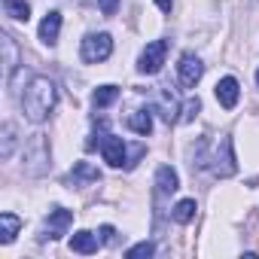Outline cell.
I'll return each mask as SVG.
<instances>
[{
    "label": "cell",
    "instance_id": "6da1fadb",
    "mask_svg": "<svg viewBox=\"0 0 259 259\" xmlns=\"http://www.w3.org/2000/svg\"><path fill=\"white\" fill-rule=\"evenodd\" d=\"M55 104H58V89H55V82L46 79V76H34V79L28 82L25 95H22V110H25V116H28L31 122H43V119H49V113L55 110Z\"/></svg>",
    "mask_w": 259,
    "mask_h": 259
},
{
    "label": "cell",
    "instance_id": "7a4b0ae2",
    "mask_svg": "<svg viewBox=\"0 0 259 259\" xmlns=\"http://www.w3.org/2000/svg\"><path fill=\"white\" fill-rule=\"evenodd\" d=\"M25 171L31 177H43L49 171V144L43 135H34L25 144Z\"/></svg>",
    "mask_w": 259,
    "mask_h": 259
},
{
    "label": "cell",
    "instance_id": "3957f363",
    "mask_svg": "<svg viewBox=\"0 0 259 259\" xmlns=\"http://www.w3.org/2000/svg\"><path fill=\"white\" fill-rule=\"evenodd\" d=\"M79 55H82V61L85 64H101V61H107L110 55H113V37L110 34H89L85 40H82V46H79Z\"/></svg>",
    "mask_w": 259,
    "mask_h": 259
},
{
    "label": "cell",
    "instance_id": "277c9868",
    "mask_svg": "<svg viewBox=\"0 0 259 259\" xmlns=\"http://www.w3.org/2000/svg\"><path fill=\"white\" fill-rule=\"evenodd\" d=\"M210 171H213L217 177H232V174L238 171L235 144H232V138H229V135H226V138L217 144V150H213V159H210Z\"/></svg>",
    "mask_w": 259,
    "mask_h": 259
},
{
    "label": "cell",
    "instance_id": "5b68a950",
    "mask_svg": "<svg viewBox=\"0 0 259 259\" xmlns=\"http://www.w3.org/2000/svg\"><path fill=\"white\" fill-rule=\"evenodd\" d=\"M165 55H168V43H165V40H153V43H147V49H144L141 58H138V70L147 73V76L159 73L162 64H165Z\"/></svg>",
    "mask_w": 259,
    "mask_h": 259
},
{
    "label": "cell",
    "instance_id": "8992f818",
    "mask_svg": "<svg viewBox=\"0 0 259 259\" xmlns=\"http://www.w3.org/2000/svg\"><path fill=\"white\" fill-rule=\"evenodd\" d=\"M101 156H104V162H107L110 168H125V165H128V147H125V141L116 138V135H107V138L101 141Z\"/></svg>",
    "mask_w": 259,
    "mask_h": 259
},
{
    "label": "cell",
    "instance_id": "52a82bcc",
    "mask_svg": "<svg viewBox=\"0 0 259 259\" xmlns=\"http://www.w3.org/2000/svg\"><path fill=\"white\" fill-rule=\"evenodd\" d=\"M201 73H204L201 58L192 55V52H183V55H180V64H177V76H180V82H183L186 89H195L198 79H201Z\"/></svg>",
    "mask_w": 259,
    "mask_h": 259
},
{
    "label": "cell",
    "instance_id": "ba28073f",
    "mask_svg": "<svg viewBox=\"0 0 259 259\" xmlns=\"http://www.w3.org/2000/svg\"><path fill=\"white\" fill-rule=\"evenodd\" d=\"M70 223H73V213L70 210H64V207H55V210H49V220H46V238H61L67 229H70Z\"/></svg>",
    "mask_w": 259,
    "mask_h": 259
},
{
    "label": "cell",
    "instance_id": "9c48e42d",
    "mask_svg": "<svg viewBox=\"0 0 259 259\" xmlns=\"http://www.w3.org/2000/svg\"><path fill=\"white\" fill-rule=\"evenodd\" d=\"M238 98H241V85H238V79H235V76H223V79L217 82V101H220V107L232 110V107L238 104Z\"/></svg>",
    "mask_w": 259,
    "mask_h": 259
},
{
    "label": "cell",
    "instance_id": "30bf717a",
    "mask_svg": "<svg viewBox=\"0 0 259 259\" xmlns=\"http://www.w3.org/2000/svg\"><path fill=\"white\" fill-rule=\"evenodd\" d=\"M156 110L162 113V119H165L168 125H171V122H177V113H180V107H177V98H174V92H171L168 85H162V89H159Z\"/></svg>",
    "mask_w": 259,
    "mask_h": 259
},
{
    "label": "cell",
    "instance_id": "8fae6325",
    "mask_svg": "<svg viewBox=\"0 0 259 259\" xmlns=\"http://www.w3.org/2000/svg\"><path fill=\"white\" fill-rule=\"evenodd\" d=\"M58 34H61V13H46V19L40 22V40L46 46H55L58 43Z\"/></svg>",
    "mask_w": 259,
    "mask_h": 259
},
{
    "label": "cell",
    "instance_id": "7c38bea8",
    "mask_svg": "<svg viewBox=\"0 0 259 259\" xmlns=\"http://www.w3.org/2000/svg\"><path fill=\"white\" fill-rule=\"evenodd\" d=\"M156 189H159V195H174L180 189V177L171 165H162L156 171Z\"/></svg>",
    "mask_w": 259,
    "mask_h": 259
},
{
    "label": "cell",
    "instance_id": "4fadbf2b",
    "mask_svg": "<svg viewBox=\"0 0 259 259\" xmlns=\"http://www.w3.org/2000/svg\"><path fill=\"white\" fill-rule=\"evenodd\" d=\"M101 180V171L89 162H76L73 171H70V183L73 186H85V183H98Z\"/></svg>",
    "mask_w": 259,
    "mask_h": 259
},
{
    "label": "cell",
    "instance_id": "5bb4252c",
    "mask_svg": "<svg viewBox=\"0 0 259 259\" xmlns=\"http://www.w3.org/2000/svg\"><path fill=\"white\" fill-rule=\"evenodd\" d=\"M70 250L73 253H82V256H89V253H98V235L95 232H76L73 238H70Z\"/></svg>",
    "mask_w": 259,
    "mask_h": 259
},
{
    "label": "cell",
    "instance_id": "9a60e30c",
    "mask_svg": "<svg viewBox=\"0 0 259 259\" xmlns=\"http://www.w3.org/2000/svg\"><path fill=\"white\" fill-rule=\"evenodd\" d=\"M19 229H22V220L16 217V213H0V244H13L16 241V235H19Z\"/></svg>",
    "mask_w": 259,
    "mask_h": 259
},
{
    "label": "cell",
    "instance_id": "2e32d148",
    "mask_svg": "<svg viewBox=\"0 0 259 259\" xmlns=\"http://www.w3.org/2000/svg\"><path fill=\"white\" fill-rule=\"evenodd\" d=\"M128 128H132L135 135L147 138V135L153 132V113H150V110H138V113H132V116H128Z\"/></svg>",
    "mask_w": 259,
    "mask_h": 259
},
{
    "label": "cell",
    "instance_id": "e0dca14e",
    "mask_svg": "<svg viewBox=\"0 0 259 259\" xmlns=\"http://www.w3.org/2000/svg\"><path fill=\"white\" fill-rule=\"evenodd\" d=\"M195 210H198V204H195V198H183V201H177V204H174V210H171V217H174V223H180V226H186V223H192V220H195Z\"/></svg>",
    "mask_w": 259,
    "mask_h": 259
},
{
    "label": "cell",
    "instance_id": "ac0fdd59",
    "mask_svg": "<svg viewBox=\"0 0 259 259\" xmlns=\"http://www.w3.org/2000/svg\"><path fill=\"white\" fill-rule=\"evenodd\" d=\"M16 150V125L13 122H4V128H0V159H10Z\"/></svg>",
    "mask_w": 259,
    "mask_h": 259
},
{
    "label": "cell",
    "instance_id": "d6986e66",
    "mask_svg": "<svg viewBox=\"0 0 259 259\" xmlns=\"http://www.w3.org/2000/svg\"><path fill=\"white\" fill-rule=\"evenodd\" d=\"M0 46H4V70H7V79H10L19 67V52H16V43L10 37H0Z\"/></svg>",
    "mask_w": 259,
    "mask_h": 259
},
{
    "label": "cell",
    "instance_id": "ffe728a7",
    "mask_svg": "<svg viewBox=\"0 0 259 259\" xmlns=\"http://www.w3.org/2000/svg\"><path fill=\"white\" fill-rule=\"evenodd\" d=\"M116 98H119V89H116V85H98V89L92 92V104H95L98 110L110 107V104H113Z\"/></svg>",
    "mask_w": 259,
    "mask_h": 259
},
{
    "label": "cell",
    "instance_id": "44dd1931",
    "mask_svg": "<svg viewBox=\"0 0 259 259\" xmlns=\"http://www.w3.org/2000/svg\"><path fill=\"white\" fill-rule=\"evenodd\" d=\"M4 13L16 22H28L31 19V7L25 4V0H4Z\"/></svg>",
    "mask_w": 259,
    "mask_h": 259
},
{
    "label": "cell",
    "instance_id": "7402d4cb",
    "mask_svg": "<svg viewBox=\"0 0 259 259\" xmlns=\"http://www.w3.org/2000/svg\"><path fill=\"white\" fill-rule=\"evenodd\" d=\"M156 253V244L153 241H141V244H135L132 250H125V256L128 259H138V256H153Z\"/></svg>",
    "mask_w": 259,
    "mask_h": 259
},
{
    "label": "cell",
    "instance_id": "603a6c76",
    "mask_svg": "<svg viewBox=\"0 0 259 259\" xmlns=\"http://www.w3.org/2000/svg\"><path fill=\"white\" fill-rule=\"evenodd\" d=\"M180 113H183V116H180V122H192V119L201 113V101H198V98H189V101L183 104V110H180Z\"/></svg>",
    "mask_w": 259,
    "mask_h": 259
},
{
    "label": "cell",
    "instance_id": "cb8c5ba5",
    "mask_svg": "<svg viewBox=\"0 0 259 259\" xmlns=\"http://www.w3.org/2000/svg\"><path fill=\"white\" fill-rule=\"evenodd\" d=\"M98 7H101V13H104V16H113V13H116V7H119V0H98Z\"/></svg>",
    "mask_w": 259,
    "mask_h": 259
},
{
    "label": "cell",
    "instance_id": "d4e9b609",
    "mask_svg": "<svg viewBox=\"0 0 259 259\" xmlns=\"http://www.w3.org/2000/svg\"><path fill=\"white\" fill-rule=\"evenodd\" d=\"M144 153H147L144 147H135V150H132V159H128V165H125V168H135V165H138V159H141Z\"/></svg>",
    "mask_w": 259,
    "mask_h": 259
},
{
    "label": "cell",
    "instance_id": "484cf974",
    "mask_svg": "<svg viewBox=\"0 0 259 259\" xmlns=\"http://www.w3.org/2000/svg\"><path fill=\"white\" fill-rule=\"evenodd\" d=\"M101 235H104L101 241H104V244H110V241H113V235H116V229H113V226H101Z\"/></svg>",
    "mask_w": 259,
    "mask_h": 259
},
{
    "label": "cell",
    "instance_id": "4316f807",
    "mask_svg": "<svg viewBox=\"0 0 259 259\" xmlns=\"http://www.w3.org/2000/svg\"><path fill=\"white\" fill-rule=\"evenodd\" d=\"M156 7H159L162 13H171V7H174V0H156Z\"/></svg>",
    "mask_w": 259,
    "mask_h": 259
},
{
    "label": "cell",
    "instance_id": "83f0119b",
    "mask_svg": "<svg viewBox=\"0 0 259 259\" xmlns=\"http://www.w3.org/2000/svg\"><path fill=\"white\" fill-rule=\"evenodd\" d=\"M256 85H259V70H256Z\"/></svg>",
    "mask_w": 259,
    "mask_h": 259
}]
</instances>
